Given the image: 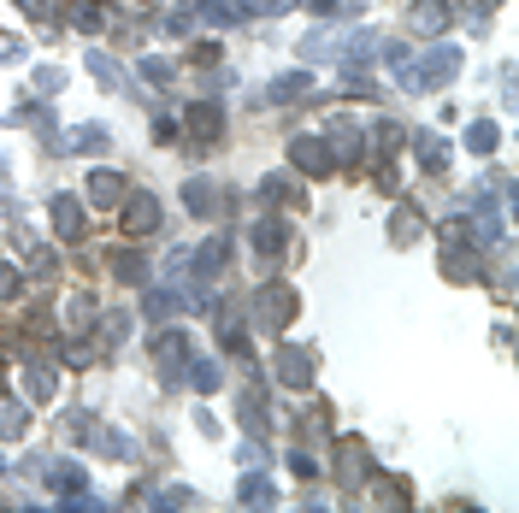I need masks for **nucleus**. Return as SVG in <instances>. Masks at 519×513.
I'll use <instances>...</instances> for the list:
<instances>
[{
	"mask_svg": "<svg viewBox=\"0 0 519 513\" xmlns=\"http://www.w3.org/2000/svg\"><path fill=\"white\" fill-rule=\"evenodd\" d=\"M454 66H461V54H454V47H437V54H425L407 71V89H443V83L454 77Z\"/></svg>",
	"mask_w": 519,
	"mask_h": 513,
	"instance_id": "1",
	"label": "nucleus"
},
{
	"mask_svg": "<svg viewBox=\"0 0 519 513\" xmlns=\"http://www.w3.org/2000/svg\"><path fill=\"white\" fill-rule=\"evenodd\" d=\"M283 248H290V219H260L254 224V254L266 260V266H278Z\"/></svg>",
	"mask_w": 519,
	"mask_h": 513,
	"instance_id": "2",
	"label": "nucleus"
},
{
	"mask_svg": "<svg viewBox=\"0 0 519 513\" xmlns=\"http://www.w3.org/2000/svg\"><path fill=\"white\" fill-rule=\"evenodd\" d=\"M254 319H260V324H283V319H295V290H283V283L260 290V302H254Z\"/></svg>",
	"mask_w": 519,
	"mask_h": 513,
	"instance_id": "3",
	"label": "nucleus"
},
{
	"mask_svg": "<svg viewBox=\"0 0 519 513\" xmlns=\"http://www.w3.org/2000/svg\"><path fill=\"white\" fill-rule=\"evenodd\" d=\"M290 159L307 171V178H319V171H331V166H337V159H331V148L319 142V136H295V142H290Z\"/></svg>",
	"mask_w": 519,
	"mask_h": 513,
	"instance_id": "4",
	"label": "nucleus"
},
{
	"mask_svg": "<svg viewBox=\"0 0 519 513\" xmlns=\"http://www.w3.org/2000/svg\"><path fill=\"white\" fill-rule=\"evenodd\" d=\"M154 224H159V201H154V195H130V201H125V231L148 236Z\"/></svg>",
	"mask_w": 519,
	"mask_h": 513,
	"instance_id": "5",
	"label": "nucleus"
},
{
	"mask_svg": "<svg viewBox=\"0 0 519 513\" xmlns=\"http://www.w3.org/2000/svg\"><path fill=\"white\" fill-rule=\"evenodd\" d=\"M278 378L295 384V390L313 384V360H307V348H283V354H278Z\"/></svg>",
	"mask_w": 519,
	"mask_h": 513,
	"instance_id": "6",
	"label": "nucleus"
},
{
	"mask_svg": "<svg viewBox=\"0 0 519 513\" xmlns=\"http://www.w3.org/2000/svg\"><path fill=\"white\" fill-rule=\"evenodd\" d=\"M219 130H225V118H219V107H189V142H219Z\"/></svg>",
	"mask_w": 519,
	"mask_h": 513,
	"instance_id": "7",
	"label": "nucleus"
},
{
	"mask_svg": "<svg viewBox=\"0 0 519 513\" xmlns=\"http://www.w3.org/2000/svg\"><path fill=\"white\" fill-rule=\"evenodd\" d=\"M54 231L66 236V242H77V236H83V207L71 201V195H59V201H54Z\"/></svg>",
	"mask_w": 519,
	"mask_h": 513,
	"instance_id": "8",
	"label": "nucleus"
},
{
	"mask_svg": "<svg viewBox=\"0 0 519 513\" xmlns=\"http://www.w3.org/2000/svg\"><path fill=\"white\" fill-rule=\"evenodd\" d=\"M413 148H419V159H425V171H443V166H449V142H437L431 130H419Z\"/></svg>",
	"mask_w": 519,
	"mask_h": 513,
	"instance_id": "9",
	"label": "nucleus"
},
{
	"mask_svg": "<svg viewBox=\"0 0 519 513\" xmlns=\"http://www.w3.org/2000/svg\"><path fill=\"white\" fill-rule=\"evenodd\" d=\"M118 195H125V183H118L113 171H95V178H89V201H95V207H113Z\"/></svg>",
	"mask_w": 519,
	"mask_h": 513,
	"instance_id": "10",
	"label": "nucleus"
},
{
	"mask_svg": "<svg viewBox=\"0 0 519 513\" xmlns=\"http://www.w3.org/2000/svg\"><path fill=\"white\" fill-rule=\"evenodd\" d=\"M189 384H195V390H219V366H213V360H195V366H189Z\"/></svg>",
	"mask_w": 519,
	"mask_h": 513,
	"instance_id": "11",
	"label": "nucleus"
},
{
	"mask_svg": "<svg viewBox=\"0 0 519 513\" xmlns=\"http://www.w3.org/2000/svg\"><path fill=\"white\" fill-rule=\"evenodd\" d=\"M89 71H95V83H101V89H118V66L107 54H89Z\"/></svg>",
	"mask_w": 519,
	"mask_h": 513,
	"instance_id": "12",
	"label": "nucleus"
},
{
	"mask_svg": "<svg viewBox=\"0 0 519 513\" xmlns=\"http://www.w3.org/2000/svg\"><path fill=\"white\" fill-rule=\"evenodd\" d=\"M242 502H249V508H271L278 496H271V484H266V478H249V484H242Z\"/></svg>",
	"mask_w": 519,
	"mask_h": 513,
	"instance_id": "13",
	"label": "nucleus"
},
{
	"mask_svg": "<svg viewBox=\"0 0 519 513\" xmlns=\"http://www.w3.org/2000/svg\"><path fill=\"white\" fill-rule=\"evenodd\" d=\"M466 148H473V154H490V148H496V124H473V130H466Z\"/></svg>",
	"mask_w": 519,
	"mask_h": 513,
	"instance_id": "14",
	"label": "nucleus"
},
{
	"mask_svg": "<svg viewBox=\"0 0 519 513\" xmlns=\"http://www.w3.org/2000/svg\"><path fill=\"white\" fill-rule=\"evenodd\" d=\"M301 89H307V71H290V77L271 83V95H278V101H290V95H301Z\"/></svg>",
	"mask_w": 519,
	"mask_h": 513,
	"instance_id": "15",
	"label": "nucleus"
},
{
	"mask_svg": "<svg viewBox=\"0 0 519 513\" xmlns=\"http://www.w3.org/2000/svg\"><path fill=\"white\" fill-rule=\"evenodd\" d=\"M0 431L18 436V431H24V407H0Z\"/></svg>",
	"mask_w": 519,
	"mask_h": 513,
	"instance_id": "16",
	"label": "nucleus"
},
{
	"mask_svg": "<svg viewBox=\"0 0 519 513\" xmlns=\"http://www.w3.org/2000/svg\"><path fill=\"white\" fill-rule=\"evenodd\" d=\"M18 290H24V283H18V272H12V266H0V302H12Z\"/></svg>",
	"mask_w": 519,
	"mask_h": 513,
	"instance_id": "17",
	"label": "nucleus"
},
{
	"mask_svg": "<svg viewBox=\"0 0 519 513\" xmlns=\"http://www.w3.org/2000/svg\"><path fill=\"white\" fill-rule=\"evenodd\" d=\"M24 54V42H18V36H0V59H18Z\"/></svg>",
	"mask_w": 519,
	"mask_h": 513,
	"instance_id": "18",
	"label": "nucleus"
}]
</instances>
